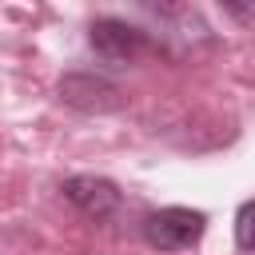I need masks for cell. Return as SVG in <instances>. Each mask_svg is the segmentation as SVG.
Segmentation results:
<instances>
[{
	"label": "cell",
	"instance_id": "cell-1",
	"mask_svg": "<svg viewBox=\"0 0 255 255\" xmlns=\"http://www.w3.org/2000/svg\"><path fill=\"white\" fill-rule=\"evenodd\" d=\"M207 219L203 211H191V207H159L143 219V239L159 251H187L199 243Z\"/></svg>",
	"mask_w": 255,
	"mask_h": 255
},
{
	"label": "cell",
	"instance_id": "cell-2",
	"mask_svg": "<svg viewBox=\"0 0 255 255\" xmlns=\"http://www.w3.org/2000/svg\"><path fill=\"white\" fill-rule=\"evenodd\" d=\"M88 40H92L96 56H104L108 64H128V60H135L143 52V32L131 28V24H124V20H112V16L96 20L92 32H88Z\"/></svg>",
	"mask_w": 255,
	"mask_h": 255
},
{
	"label": "cell",
	"instance_id": "cell-3",
	"mask_svg": "<svg viewBox=\"0 0 255 255\" xmlns=\"http://www.w3.org/2000/svg\"><path fill=\"white\" fill-rule=\"evenodd\" d=\"M64 199L76 203L84 215L92 219H108L116 207H120V191L112 179H96V175H76L64 183Z\"/></svg>",
	"mask_w": 255,
	"mask_h": 255
},
{
	"label": "cell",
	"instance_id": "cell-4",
	"mask_svg": "<svg viewBox=\"0 0 255 255\" xmlns=\"http://www.w3.org/2000/svg\"><path fill=\"white\" fill-rule=\"evenodd\" d=\"M60 100L80 108V112H116L120 108V92L100 76H64Z\"/></svg>",
	"mask_w": 255,
	"mask_h": 255
},
{
	"label": "cell",
	"instance_id": "cell-5",
	"mask_svg": "<svg viewBox=\"0 0 255 255\" xmlns=\"http://www.w3.org/2000/svg\"><path fill=\"white\" fill-rule=\"evenodd\" d=\"M235 243L243 251H255V199H247L235 215Z\"/></svg>",
	"mask_w": 255,
	"mask_h": 255
}]
</instances>
